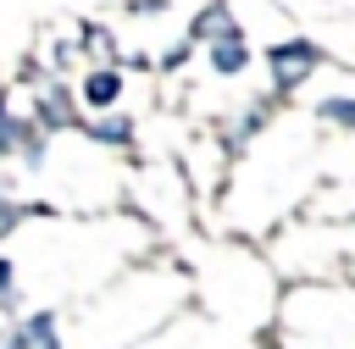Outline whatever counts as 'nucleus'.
<instances>
[{
	"label": "nucleus",
	"mask_w": 355,
	"mask_h": 349,
	"mask_svg": "<svg viewBox=\"0 0 355 349\" xmlns=\"http://www.w3.org/2000/svg\"><path fill=\"white\" fill-rule=\"evenodd\" d=\"M11 227H17V205H6V199H0V238H6Z\"/></svg>",
	"instance_id": "10"
},
{
	"label": "nucleus",
	"mask_w": 355,
	"mask_h": 349,
	"mask_svg": "<svg viewBox=\"0 0 355 349\" xmlns=\"http://www.w3.org/2000/svg\"><path fill=\"white\" fill-rule=\"evenodd\" d=\"M316 116L333 122V127H344V133H355V94H327V100H316Z\"/></svg>",
	"instance_id": "7"
},
{
	"label": "nucleus",
	"mask_w": 355,
	"mask_h": 349,
	"mask_svg": "<svg viewBox=\"0 0 355 349\" xmlns=\"http://www.w3.org/2000/svg\"><path fill=\"white\" fill-rule=\"evenodd\" d=\"M39 122H44V127H61V122H72V100H67L61 89H44V94H39Z\"/></svg>",
	"instance_id": "8"
},
{
	"label": "nucleus",
	"mask_w": 355,
	"mask_h": 349,
	"mask_svg": "<svg viewBox=\"0 0 355 349\" xmlns=\"http://www.w3.org/2000/svg\"><path fill=\"white\" fill-rule=\"evenodd\" d=\"M22 310V283H17V266L0 255V321H17Z\"/></svg>",
	"instance_id": "6"
},
{
	"label": "nucleus",
	"mask_w": 355,
	"mask_h": 349,
	"mask_svg": "<svg viewBox=\"0 0 355 349\" xmlns=\"http://www.w3.org/2000/svg\"><path fill=\"white\" fill-rule=\"evenodd\" d=\"M0 349H61V327H55V310H33V316H17Z\"/></svg>",
	"instance_id": "2"
},
{
	"label": "nucleus",
	"mask_w": 355,
	"mask_h": 349,
	"mask_svg": "<svg viewBox=\"0 0 355 349\" xmlns=\"http://www.w3.org/2000/svg\"><path fill=\"white\" fill-rule=\"evenodd\" d=\"M194 39H211V44H216V39H244V28L227 17V6H222V0H211V6L194 17Z\"/></svg>",
	"instance_id": "3"
},
{
	"label": "nucleus",
	"mask_w": 355,
	"mask_h": 349,
	"mask_svg": "<svg viewBox=\"0 0 355 349\" xmlns=\"http://www.w3.org/2000/svg\"><path fill=\"white\" fill-rule=\"evenodd\" d=\"M116 94H122V72H116V66H100V72H89V83H83V100H89L94 111H111V105H116Z\"/></svg>",
	"instance_id": "5"
},
{
	"label": "nucleus",
	"mask_w": 355,
	"mask_h": 349,
	"mask_svg": "<svg viewBox=\"0 0 355 349\" xmlns=\"http://www.w3.org/2000/svg\"><path fill=\"white\" fill-rule=\"evenodd\" d=\"M89 133H94V138H100V144H128V138H133V127H128V122H122V116H105V122H94V127H89Z\"/></svg>",
	"instance_id": "9"
},
{
	"label": "nucleus",
	"mask_w": 355,
	"mask_h": 349,
	"mask_svg": "<svg viewBox=\"0 0 355 349\" xmlns=\"http://www.w3.org/2000/svg\"><path fill=\"white\" fill-rule=\"evenodd\" d=\"M244 66H250V44L244 39H216L211 44V72L216 78H239Z\"/></svg>",
	"instance_id": "4"
},
{
	"label": "nucleus",
	"mask_w": 355,
	"mask_h": 349,
	"mask_svg": "<svg viewBox=\"0 0 355 349\" xmlns=\"http://www.w3.org/2000/svg\"><path fill=\"white\" fill-rule=\"evenodd\" d=\"M322 61H327V55H322V44H311V39H283V44H272V50H266L272 89H277V94H294Z\"/></svg>",
	"instance_id": "1"
}]
</instances>
